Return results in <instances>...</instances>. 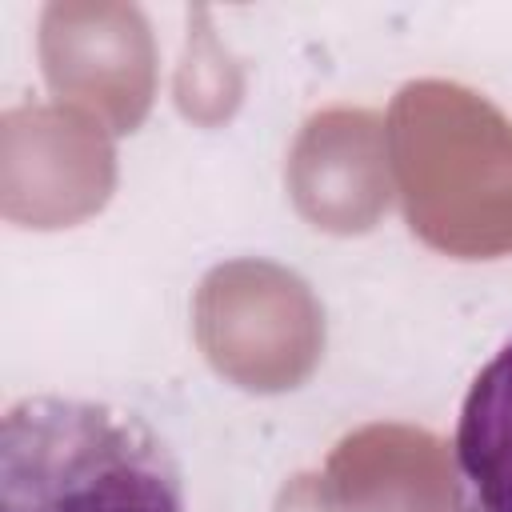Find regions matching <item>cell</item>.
I'll return each instance as SVG.
<instances>
[{
	"label": "cell",
	"mask_w": 512,
	"mask_h": 512,
	"mask_svg": "<svg viewBox=\"0 0 512 512\" xmlns=\"http://www.w3.org/2000/svg\"><path fill=\"white\" fill-rule=\"evenodd\" d=\"M0 512H184V472L140 412L36 392L0 420Z\"/></svg>",
	"instance_id": "1"
},
{
	"label": "cell",
	"mask_w": 512,
	"mask_h": 512,
	"mask_svg": "<svg viewBox=\"0 0 512 512\" xmlns=\"http://www.w3.org/2000/svg\"><path fill=\"white\" fill-rule=\"evenodd\" d=\"M452 448L472 504L480 512H512V340L472 376Z\"/></svg>",
	"instance_id": "2"
}]
</instances>
